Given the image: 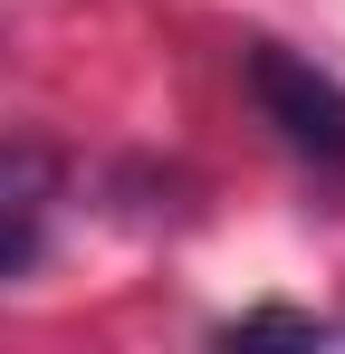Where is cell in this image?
Returning <instances> with one entry per match:
<instances>
[{
  "label": "cell",
  "mask_w": 345,
  "mask_h": 354,
  "mask_svg": "<svg viewBox=\"0 0 345 354\" xmlns=\"http://www.w3.org/2000/svg\"><path fill=\"white\" fill-rule=\"evenodd\" d=\"M249 96H259V115L278 124L288 153H307V163L345 173V86H336L317 58H297V48H278V39H259V48H249Z\"/></svg>",
  "instance_id": "1"
},
{
  "label": "cell",
  "mask_w": 345,
  "mask_h": 354,
  "mask_svg": "<svg viewBox=\"0 0 345 354\" xmlns=\"http://www.w3.org/2000/svg\"><path fill=\"white\" fill-rule=\"evenodd\" d=\"M48 211H57V163L39 144H0V278L48 249Z\"/></svg>",
  "instance_id": "2"
}]
</instances>
